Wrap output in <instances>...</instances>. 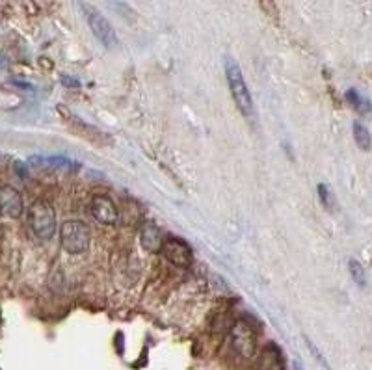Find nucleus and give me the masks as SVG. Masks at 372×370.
Wrapping results in <instances>:
<instances>
[{"label": "nucleus", "mask_w": 372, "mask_h": 370, "mask_svg": "<svg viewBox=\"0 0 372 370\" xmlns=\"http://www.w3.org/2000/svg\"><path fill=\"white\" fill-rule=\"evenodd\" d=\"M294 369H296V370H303V369H302V365H300V363H298V361H296V363H294Z\"/></svg>", "instance_id": "nucleus-18"}, {"label": "nucleus", "mask_w": 372, "mask_h": 370, "mask_svg": "<svg viewBox=\"0 0 372 370\" xmlns=\"http://www.w3.org/2000/svg\"><path fill=\"white\" fill-rule=\"evenodd\" d=\"M348 270H350L352 279H354L359 287H365V285H367V276H365V268L361 266V262L356 261V259H350V261H348Z\"/></svg>", "instance_id": "nucleus-14"}, {"label": "nucleus", "mask_w": 372, "mask_h": 370, "mask_svg": "<svg viewBox=\"0 0 372 370\" xmlns=\"http://www.w3.org/2000/svg\"><path fill=\"white\" fill-rule=\"evenodd\" d=\"M90 213H92L95 222L103 223V225H113V223H118L119 220L116 203L108 196H104V194L93 196V199L90 201Z\"/></svg>", "instance_id": "nucleus-7"}, {"label": "nucleus", "mask_w": 372, "mask_h": 370, "mask_svg": "<svg viewBox=\"0 0 372 370\" xmlns=\"http://www.w3.org/2000/svg\"><path fill=\"white\" fill-rule=\"evenodd\" d=\"M30 164L34 168H49V169H71L75 164L73 160L62 157H32Z\"/></svg>", "instance_id": "nucleus-11"}, {"label": "nucleus", "mask_w": 372, "mask_h": 370, "mask_svg": "<svg viewBox=\"0 0 372 370\" xmlns=\"http://www.w3.org/2000/svg\"><path fill=\"white\" fill-rule=\"evenodd\" d=\"M226 78L229 84V92L233 95V101L238 106L246 118H254V99L248 90V84L244 80L242 69L233 58H226Z\"/></svg>", "instance_id": "nucleus-1"}, {"label": "nucleus", "mask_w": 372, "mask_h": 370, "mask_svg": "<svg viewBox=\"0 0 372 370\" xmlns=\"http://www.w3.org/2000/svg\"><path fill=\"white\" fill-rule=\"evenodd\" d=\"M60 242L69 255H81L90 248V229L81 220H67L60 227Z\"/></svg>", "instance_id": "nucleus-3"}, {"label": "nucleus", "mask_w": 372, "mask_h": 370, "mask_svg": "<svg viewBox=\"0 0 372 370\" xmlns=\"http://www.w3.org/2000/svg\"><path fill=\"white\" fill-rule=\"evenodd\" d=\"M64 82L67 84V86H75V87L81 86V84H78V80H75V78H69V76H64Z\"/></svg>", "instance_id": "nucleus-17"}, {"label": "nucleus", "mask_w": 372, "mask_h": 370, "mask_svg": "<svg viewBox=\"0 0 372 370\" xmlns=\"http://www.w3.org/2000/svg\"><path fill=\"white\" fill-rule=\"evenodd\" d=\"M2 58H4V56L0 55V67H2V66H6V60H2Z\"/></svg>", "instance_id": "nucleus-19"}, {"label": "nucleus", "mask_w": 372, "mask_h": 370, "mask_svg": "<svg viewBox=\"0 0 372 370\" xmlns=\"http://www.w3.org/2000/svg\"><path fill=\"white\" fill-rule=\"evenodd\" d=\"M22 213H25V203H22L21 192L11 185L0 186V216L19 220Z\"/></svg>", "instance_id": "nucleus-5"}, {"label": "nucleus", "mask_w": 372, "mask_h": 370, "mask_svg": "<svg viewBox=\"0 0 372 370\" xmlns=\"http://www.w3.org/2000/svg\"><path fill=\"white\" fill-rule=\"evenodd\" d=\"M15 171L19 175H21V177H27V168H25V166H22L21 162H17L15 164Z\"/></svg>", "instance_id": "nucleus-16"}, {"label": "nucleus", "mask_w": 372, "mask_h": 370, "mask_svg": "<svg viewBox=\"0 0 372 370\" xmlns=\"http://www.w3.org/2000/svg\"><path fill=\"white\" fill-rule=\"evenodd\" d=\"M345 99L350 103V106L356 112H359V114H371L372 112V104L368 99H365L359 92H356V90H348V92L345 93Z\"/></svg>", "instance_id": "nucleus-12"}, {"label": "nucleus", "mask_w": 372, "mask_h": 370, "mask_svg": "<svg viewBox=\"0 0 372 370\" xmlns=\"http://www.w3.org/2000/svg\"><path fill=\"white\" fill-rule=\"evenodd\" d=\"M162 255L166 257V261L179 268H188L192 262V250L190 246L179 236H167L162 244Z\"/></svg>", "instance_id": "nucleus-4"}, {"label": "nucleus", "mask_w": 372, "mask_h": 370, "mask_svg": "<svg viewBox=\"0 0 372 370\" xmlns=\"http://www.w3.org/2000/svg\"><path fill=\"white\" fill-rule=\"evenodd\" d=\"M352 131H354V140H356L357 145H359L363 151H368V149L372 148V138L367 127L363 125V123H359V121H354Z\"/></svg>", "instance_id": "nucleus-13"}, {"label": "nucleus", "mask_w": 372, "mask_h": 370, "mask_svg": "<svg viewBox=\"0 0 372 370\" xmlns=\"http://www.w3.org/2000/svg\"><path fill=\"white\" fill-rule=\"evenodd\" d=\"M257 370H285L281 350L274 343L266 344L265 350L261 352L259 360H257Z\"/></svg>", "instance_id": "nucleus-10"}, {"label": "nucleus", "mask_w": 372, "mask_h": 370, "mask_svg": "<svg viewBox=\"0 0 372 370\" xmlns=\"http://www.w3.org/2000/svg\"><path fill=\"white\" fill-rule=\"evenodd\" d=\"M140 242L142 248L149 253H160L162 244H164V236H162L160 229L153 222H146L140 229Z\"/></svg>", "instance_id": "nucleus-9"}, {"label": "nucleus", "mask_w": 372, "mask_h": 370, "mask_svg": "<svg viewBox=\"0 0 372 370\" xmlns=\"http://www.w3.org/2000/svg\"><path fill=\"white\" fill-rule=\"evenodd\" d=\"M319 196H320V201H322L324 207L326 208L333 207V196H331V192H329L328 186L319 185Z\"/></svg>", "instance_id": "nucleus-15"}, {"label": "nucleus", "mask_w": 372, "mask_h": 370, "mask_svg": "<svg viewBox=\"0 0 372 370\" xmlns=\"http://www.w3.org/2000/svg\"><path fill=\"white\" fill-rule=\"evenodd\" d=\"M86 17H88V24L92 28L93 36H95L104 47L112 49V47L118 45V34H116V30H113V27L110 24V21H108L106 17L101 15V13L95 10H88Z\"/></svg>", "instance_id": "nucleus-6"}, {"label": "nucleus", "mask_w": 372, "mask_h": 370, "mask_svg": "<svg viewBox=\"0 0 372 370\" xmlns=\"http://www.w3.org/2000/svg\"><path fill=\"white\" fill-rule=\"evenodd\" d=\"M233 346L242 357H252L257 348L255 333L249 324L246 322H237L233 327Z\"/></svg>", "instance_id": "nucleus-8"}, {"label": "nucleus", "mask_w": 372, "mask_h": 370, "mask_svg": "<svg viewBox=\"0 0 372 370\" xmlns=\"http://www.w3.org/2000/svg\"><path fill=\"white\" fill-rule=\"evenodd\" d=\"M28 223L34 234L41 240H49L56 233V213L47 199H36L28 208Z\"/></svg>", "instance_id": "nucleus-2"}]
</instances>
